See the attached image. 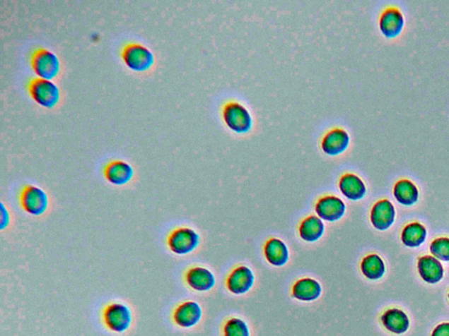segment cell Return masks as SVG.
<instances>
[{"label":"cell","instance_id":"6da1fadb","mask_svg":"<svg viewBox=\"0 0 449 336\" xmlns=\"http://www.w3.org/2000/svg\"><path fill=\"white\" fill-rule=\"evenodd\" d=\"M102 319L105 326L113 333L122 334L129 330L133 323V313L129 306L112 302L103 309Z\"/></svg>","mask_w":449,"mask_h":336},{"label":"cell","instance_id":"7a4b0ae2","mask_svg":"<svg viewBox=\"0 0 449 336\" xmlns=\"http://www.w3.org/2000/svg\"><path fill=\"white\" fill-rule=\"evenodd\" d=\"M226 125L236 133H247L253 126V119L245 106L236 101L228 102L222 109Z\"/></svg>","mask_w":449,"mask_h":336},{"label":"cell","instance_id":"3957f363","mask_svg":"<svg viewBox=\"0 0 449 336\" xmlns=\"http://www.w3.org/2000/svg\"><path fill=\"white\" fill-rule=\"evenodd\" d=\"M200 244V236L192 228L174 229L167 237V246L173 253L185 256L192 253Z\"/></svg>","mask_w":449,"mask_h":336},{"label":"cell","instance_id":"277c9868","mask_svg":"<svg viewBox=\"0 0 449 336\" xmlns=\"http://www.w3.org/2000/svg\"><path fill=\"white\" fill-rule=\"evenodd\" d=\"M124 63L136 72H144L155 63L154 54L147 47L137 42L127 43L122 51Z\"/></svg>","mask_w":449,"mask_h":336},{"label":"cell","instance_id":"5b68a950","mask_svg":"<svg viewBox=\"0 0 449 336\" xmlns=\"http://www.w3.org/2000/svg\"><path fill=\"white\" fill-rule=\"evenodd\" d=\"M28 92L33 100L46 108H53L60 100V90L50 80L35 78L28 84Z\"/></svg>","mask_w":449,"mask_h":336},{"label":"cell","instance_id":"8992f818","mask_svg":"<svg viewBox=\"0 0 449 336\" xmlns=\"http://www.w3.org/2000/svg\"><path fill=\"white\" fill-rule=\"evenodd\" d=\"M21 207L28 214L41 217L49 208V200L47 193L34 185H27L21 190L20 196Z\"/></svg>","mask_w":449,"mask_h":336},{"label":"cell","instance_id":"52a82bcc","mask_svg":"<svg viewBox=\"0 0 449 336\" xmlns=\"http://www.w3.org/2000/svg\"><path fill=\"white\" fill-rule=\"evenodd\" d=\"M31 66L39 78L47 80L56 78L60 71V61L57 54L45 47L32 54Z\"/></svg>","mask_w":449,"mask_h":336},{"label":"cell","instance_id":"ba28073f","mask_svg":"<svg viewBox=\"0 0 449 336\" xmlns=\"http://www.w3.org/2000/svg\"><path fill=\"white\" fill-rule=\"evenodd\" d=\"M317 217L321 220L334 222L344 217L346 206L342 198L334 195H324L317 198L315 204Z\"/></svg>","mask_w":449,"mask_h":336},{"label":"cell","instance_id":"9c48e42d","mask_svg":"<svg viewBox=\"0 0 449 336\" xmlns=\"http://www.w3.org/2000/svg\"><path fill=\"white\" fill-rule=\"evenodd\" d=\"M255 280V273L248 266L245 265H236L226 277V289L232 294H246L254 287Z\"/></svg>","mask_w":449,"mask_h":336},{"label":"cell","instance_id":"30bf717a","mask_svg":"<svg viewBox=\"0 0 449 336\" xmlns=\"http://www.w3.org/2000/svg\"><path fill=\"white\" fill-rule=\"evenodd\" d=\"M202 316V308L198 302L186 301L180 303L174 309L173 319L177 326L182 328H191L199 323Z\"/></svg>","mask_w":449,"mask_h":336},{"label":"cell","instance_id":"8fae6325","mask_svg":"<svg viewBox=\"0 0 449 336\" xmlns=\"http://www.w3.org/2000/svg\"><path fill=\"white\" fill-rule=\"evenodd\" d=\"M350 137L348 131L342 127L332 128L321 138L320 147L326 155L337 156L348 149Z\"/></svg>","mask_w":449,"mask_h":336},{"label":"cell","instance_id":"7c38bea8","mask_svg":"<svg viewBox=\"0 0 449 336\" xmlns=\"http://www.w3.org/2000/svg\"><path fill=\"white\" fill-rule=\"evenodd\" d=\"M184 279L191 289L199 293L213 289L216 284L214 274L209 269L200 265L192 266L186 270Z\"/></svg>","mask_w":449,"mask_h":336},{"label":"cell","instance_id":"4fadbf2b","mask_svg":"<svg viewBox=\"0 0 449 336\" xmlns=\"http://www.w3.org/2000/svg\"><path fill=\"white\" fill-rule=\"evenodd\" d=\"M395 218V207L388 199L379 200L371 210V224L379 232H385L392 227Z\"/></svg>","mask_w":449,"mask_h":336},{"label":"cell","instance_id":"5bb4252c","mask_svg":"<svg viewBox=\"0 0 449 336\" xmlns=\"http://www.w3.org/2000/svg\"><path fill=\"white\" fill-rule=\"evenodd\" d=\"M291 294L298 301H315L322 294V287L313 277H301L292 284Z\"/></svg>","mask_w":449,"mask_h":336},{"label":"cell","instance_id":"9a60e30c","mask_svg":"<svg viewBox=\"0 0 449 336\" xmlns=\"http://www.w3.org/2000/svg\"><path fill=\"white\" fill-rule=\"evenodd\" d=\"M264 255L269 264L275 268H283L290 259L289 248L282 239L275 236L266 240Z\"/></svg>","mask_w":449,"mask_h":336},{"label":"cell","instance_id":"2e32d148","mask_svg":"<svg viewBox=\"0 0 449 336\" xmlns=\"http://www.w3.org/2000/svg\"><path fill=\"white\" fill-rule=\"evenodd\" d=\"M404 18L402 12L396 6L387 7L379 19V28L388 38H395L402 32Z\"/></svg>","mask_w":449,"mask_h":336},{"label":"cell","instance_id":"e0dca14e","mask_svg":"<svg viewBox=\"0 0 449 336\" xmlns=\"http://www.w3.org/2000/svg\"><path fill=\"white\" fill-rule=\"evenodd\" d=\"M134 174L133 167L124 160H112L104 168V176L112 185H126L132 180Z\"/></svg>","mask_w":449,"mask_h":336},{"label":"cell","instance_id":"ac0fdd59","mask_svg":"<svg viewBox=\"0 0 449 336\" xmlns=\"http://www.w3.org/2000/svg\"><path fill=\"white\" fill-rule=\"evenodd\" d=\"M338 186L339 191L349 200H359L366 196V185L356 174H343L339 179Z\"/></svg>","mask_w":449,"mask_h":336},{"label":"cell","instance_id":"d6986e66","mask_svg":"<svg viewBox=\"0 0 449 336\" xmlns=\"http://www.w3.org/2000/svg\"><path fill=\"white\" fill-rule=\"evenodd\" d=\"M418 271L421 279L428 284L439 283L444 277L443 265L433 256L426 255L419 258Z\"/></svg>","mask_w":449,"mask_h":336},{"label":"cell","instance_id":"ffe728a7","mask_svg":"<svg viewBox=\"0 0 449 336\" xmlns=\"http://www.w3.org/2000/svg\"><path fill=\"white\" fill-rule=\"evenodd\" d=\"M326 225L317 215H309L302 219L298 227V236L303 241L315 243L323 236Z\"/></svg>","mask_w":449,"mask_h":336},{"label":"cell","instance_id":"44dd1931","mask_svg":"<svg viewBox=\"0 0 449 336\" xmlns=\"http://www.w3.org/2000/svg\"><path fill=\"white\" fill-rule=\"evenodd\" d=\"M383 326L393 334L402 335L409 330L410 320L407 313L399 308L386 310L381 316Z\"/></svg>","mask_w":449,"mask_h":336},{"label":"cell","instance_id":"7402d4cb","mask_svg":"<svg viewBox=\"0 0 449 336\" xmlns=\"http://www.w3.org/2000/svg\"><path fill=\"white\" fill-rule=\"evenodd\" d=\"M393 195L402 205L412 206L418 203L419 191L414 182L408 179H402L394 185Z\"/></svg>","mask_w":449,"mask_h":336},{"label":"cell","instance_id":"603a6c76","mask_svg":"<svg viewBox=\"0 0 449 336\" xmlns=\"http://www.w3.org/2000/svg\"><path fill=\"white\" fill-rule=\"evenodd\" d=\"M360 268L363 275L370 280H381L386 271L385 262L375 253L365 256L361 259Z\"/></svg>","mask_w":449,"mask_h":336},{"label":"cell","instance_id":"cb8c5ba5","mask_svg":"<svg viewBox=\"0 0 449 336\" xmlns=\"http://www.w3.org/2000/svg\"><path fill=\"white\" fill-rule=\"evenodd\" d=\"M427 236L426 229L419 222H411L403 229L401 233V241L404 246L410 248H418L425 243Z\"/></svg>","mask_w":449,"mask_h":336},{"label":"cell","instance_id":"d4e9b609","mask_svg":"<svg viewBox=\"0 0 449 336\" xmlns=\"http://www.w3.org/2000/svg\"><path fill=\"white\" fill-rule=\"evenodd\" d=\"M223 335L224 336H250V330L245 320L240 318H231L224 324Z\"/></svg>","mask_w":449,"mask_h":336},{"label":"cell","instance_id":"484cf974","mask_svg":"<svg viewBox=\"0 0 449 336\" xmlns=\"http://www.w3.org/2000/svg\"><path fill=\"white\" fill-rule=\"evenodd\" d=\"M430 252L441 261L449 262V237H438L430 244Z\"/></svg>","mask_w":449,"mask_h":336},{"label":"cell","instance_id":"4316f807","mask_svg":"<svg viewBox=\"0 0 449 336\" xmlns=\"http://www.w3.org/2000/svg\"><path fill=\"white\" fill-rule=\"evenodd\" d=\"M431 336H449V323L438 325Z\"/></svg>","mask_w":449,"mask_h":336},{"label":"cell","instance_id":"83f0119b","mask_svg":"<svg viewBox=\"0 0 449 336\" xmlns=\"http://www.w3.org/2000/svg\"><path fill=\"white\" fill-rule=\"evenodd\" d=\"M448 299H449V293H448Z\"/></svg>","mask_w":449,"mask_h":336}]
</instances>
